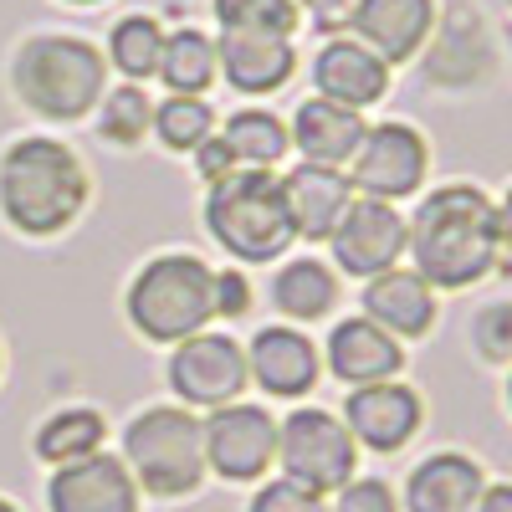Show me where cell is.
I'll return each instance as SVG.
<instances>
[{
    "label": "cell",
    "instance_id": "cell-1",
    "mask_svg": "<svg viewBox=\"0 0 512 512\" xmlns=\"http://www.w3.org/2000/svg\"><path fill=\"white\" fill-rule=\"evenodd\" d=\"M410 241L405 251L415 256V272L431 287H472L502 262L497 241V205L477 185H441L431 190L415 216L405 221Z\"/></svg>",
    "mask_w": 512,
    "mask_h": 512
},
{
    "label": "cell",
    "instance_id": "cell-2",
    "mask_svg": "<svg viewBox=\"0 0 512 512\" xmlns=\"http://www.w3.org/2000/svg\"><path fill=\"white\" fill-rule=\"evenodd\" d=\"M93 200V175L62 139L26 134L0 149V221L26 241H52L77 226Z\"/></svg>",
    "mask_w": 512,
    "mask_h": 512
},
{
    "label": "cell",
    "instance_id": "cell-3",
    "mask_svg": "<svg viewBox=\"0 0 512 512\" xmlns=\"http://www.w3.org/2000/svg\"><path fill=\"white\" fill-rule=\"evenodd\" d=\"M11 93L41 123H77L108 93V57L88 36L36 31L11 57Z\"/></svg>",
    "mask_w": 512,
    "mask_h": 512
},
{
    "label": "cell",
    "instance_id": "cell-4",
    "mask_svg": "<svg viewBox=\"0 0 512 512\" xmlns=\"http://www.w3.org/2000/svg\"><path fill=\"white\" fill-rule=\"evenodd\" d=\"M200 221L231 262L246 267H267L297 241L287 221V200H282V175L272 169H236L231 180L210 185Z\"/></svg>",
    "mask_w": 512,
    "mask_h": 512
},
{
    "label": "cell",
    "instance_id": "cell-5",
    "mask_svg": "<svg viewBox=\"0 0 512 512\" xmlns=\"http://www.w3.org/2000/svg\"><path fill=\"white\" fill-rule=\"evenodd\" d=\"M210 272L195 251H159L134 272L123 292V313L144 344L175 349L190 333L210 328Z\"/></svg>",
    "mask_w": 512,
    "mask_h": 512
},
{
    "label": "cell",
    "instance_id": "cell-6",
    "mask_svg": "<svg viewBox=\"0 0 512 512\" xmlns=\"http://www.w3.org/2000/svg\"><path fill=\"white\" fill-rule=\"evenodd\" d=\"M123 466L144 497L185 502L205 487V425L185 405H149L123 425Z\"/></svg>",
    "mask_w": 512,
    "mask_h": 512
},
{
    "label": "cell",
    "instance_id": "cell-7",
    "mask_svg": "<svg viewBox=\"0 0 512 512\" xmlns=\"http://www.w3.org/2000/svg\"><path fill=\"white\" fill-rule=\"evenodd\" d=\"M277 466H282L287 482L308 487L318 497H333L338 487L354 482L359 446L349 436V425L338 420L333 410L303 405V410H292L287 420H277Z\"/></svg>",
    "mask_w": 512,
    "mask_h": 512
},
{
    "label": "cell",
    "instance_id": "cell-8",
    "mask_svg": "<svg viewBox=\"0 0 512 512\" xmlns=\"http://www.w3.org/2000/svg\"><path fill=\"white\" fill-rule=\"evenodd\" d=\"M164 384L175 390V400L185 410H221L231 400L246 395V349L236 344L231 333H190L185 344L169 349V364H164Z\"/></svg>",
    "mask_w": 512,
    "mask_h": 512
},
{
    "label": "cell",
    "instance_id": "cell-9",
    "mask_svg": "<svg viewBox=\"0 0 512 512\" xmlns=\"http://www.w3.org/2000/svg\"><path fill=\"white\" fill-rule=\"evenodd\" d=\"M205 472L221 482L251 487L277 466V420L267 405L231 400L221 410H205Z\"/></svg>",
    "mask_w": 512,
    "mask_h": 512
},
{
    "label": "cell",
    "instance_id": "cell-10",
    "mask_svg": "<svg viewBox=\"0 0 512 512\" xmlns=\"http://www.w3.org/2000/svg\"><path fill=\"white\" fill-rule=\"evenodd\" d=\"M349 185L369 200H405L425 185V169H431V149H425V134L410 123H374L359 154L349 159Z\"/></svg>",
    "mask_w": 512,
    "mask_h": 512
},
{
    "label": "cell",
    "instance_id": "cell-11",
    "mask_svg": "<svg viewBox=\"0 0 512 512\" xmlns=\"http://www.w3.org/2000/svg\"><path fill=\"white\" fill-rule=\"evenodd\" d=\"M405 216L390 205V200H369L359 195L349 210H344V221L333 226L328 246H333V262L344 277H379V272H390L400 256H405Z\"/></svg>",
    "mask_w": 512,
    "mask_h": 512
},
{
    "label": "cell",
    "instance_id": "cell-12",
    "mask_svg": "<svg viewBox=\"0 0 512 512\" xmlns=\"http://www.w3.org/2000/svg\"><path fill=\"white\" fill-rule=\"evenodd\" d=\"M338 420L349 425L354 446L395 456V451H405L415 441L420 420H425V400H420V390H410V384H400V379H379V384H359V390H349L344 415Z\"/></svg>",
    "mask_w": 512,
    "mask_h": 512
},
{
    "label": "cell",
    "instance_id": "cell-13",
    "mask_svg": "<svg viewBox=\"0 0 512 512\" xmlns=\"http://www.w3.org/2000/svg\"><path fill=\"white\" fill-rule=\"evenodd\" d=\"M139 482L113 451L67 461L47 477V512H139Z\"/></svg>",
    "mask_w": 512,
    "mask_h": 512
},
{
    "label": "cell",
    "instance_id": "cell-14",
    "mask_svg": "<svg viewBox=\"0 0 512 512\" xmlns=\"http://www.w3.org/2000/svg\"><path fill=\"white\" fill-rule=\"evenodd\" d=\"M246 374L256 379V390L272 400H303L313 395V384L323 374V359L313 349V338L292 323L256 328L251 349H246Z\"/></svg>",
    "mask_w": 512,
    "mask_h": 512
},
{
    "label": "cell",
    "instance_id": "cell-15",
    "mask_svg": "<svg viewBox=\"0 0 512 512\" xmlns=\"http://www.w3.org/2000/svg\"><path fill=\"white\" fill-rule=\"evenodd\" d=\"M216 62H221V77L241 98H267L292 82L297 47H292V36H272V31H221Z\"/></svg>",
    "mask_w": 512,
    "mask_h": 512
},
{
    "label": "cell",
    "instance_id": "cell-16",
    "mask_svg": "<svg viewBox=\"0 0 512 512\" xmlns=\"http://www.w3.org/2000/svg\"><path fill=\"white\" fill-rule=\"evenodd\" d=\"M349 31L379 62H410L436 31V0H354Z\"/></svg>",
    "mask_w": 512,
    "mask_h": 512
},
{
    "label": "cell",
    "instance_id": "cell-17",
    "mask_svg": "<svg viewBox=\"0 0 512 512\" xmlns=\"http://www.w3.org/2000/svg\"><path fill=\"white\" fill-rule=\"evenodd\" d=\"M282 200H287V221H292L297 241H328L333 226L344 221V210L354 205V185L344 169L303 159L282 175Z\"/></svg>",
    "mask_w": 512,
    "mask_h": 512
},
{
    "label": "cell",
    "instance_id": "cell-18",
    "mask_svg": "<svg viewBox=\"0 0 512 512\" xmlns=\"http://www.w3.org/2000/svg\"><path fill=\"white\" fill-rule=\"evenodd\" d=\"M313 88L328 103L374 108L384 93H390V62H379L354 36H333V41H323L318 57H313Z\"/></svg>",
    "mask_w": 512,
    "mask_h": 512
},
{
    "label": "cell",
    "instance_id": "cell-19",
    "mask_svg": "<svg viewBox=\"0 0 512 512\" xmlns=\"http://www.w3.org/2000/svg\"><path fill=\"white\" fill-rule=\"evenodd\" d=\"M328 374L344 379L349 390H359V384H379V379H395L405 369V349L395 333H384L374 318H344L333 323L328 333Z\"/></svg>",
    "mask_w": 512,
    "mask_h": 512
},
{
    "label": "cell",
    "instance_id": "cell-20",
    "mask_svg": "<svg viewBox=\"0 0 512 512\" xmlns=\"http://www.w3.org/2000/svg\"><path fill=\"white\" fill-rule=\"evenodd\" d=\"M482 492V461H472L466 451H436L415 461V472L405 477V512H472Z\"/></svg>",
    "mask_w": 512,
    "mask_h": 512
},
{
    "label": "cell",
    "instance_id": "cell-21",
    "mask_svg": "<svg viewBox=\"0 0 512 512\" xmlns=\"http://www.w3.org/2000/svg\"><path fill=\"white\" fill-rule=\"evenodd\" d=\"M287 134H292L297 154H303L308 164L344 169V164L359 154V144H364V134H369V123H364V113H359V108L328 103V98H318V93H313V98L297 103Z\"/></svg>",
    "mask_w": 512,
    "mask_h": 512
},
{
    "label": "cell",
    "instance_id": "cell-22",
    "mask_svg": "<svg viewBox=\"0 0 512 512\" xmlns=\"http://www.w3.org/2000/svg\"><path fill=\"white\" fill-rule=\"evenodd\" d=\"M364 318H374L395 338H425L436 328V287L415 267H390L364 282Z\"/></svg>",
    "mask_w": 512,
    "mask_h": 512
},
{
    "label": "cell",
    "instance_id": "cell-23",
    "mask_svg": "<svg viewBox=\"0 0 512 512\" xmlns=\"http://www.w3.org/2000/svg\"><path fill=\"white\" fill-rule=\"evenodd\" d=\"M103 441H108V420L93 405H67V410L47 415L31 431V456L57 472V466H67V461H82V456L103 451Z\"/></svg>",
    "mask_w": 512,
    "mask_h": 512
},
{
    "label": "cell",
    "instance_id": "cell-24",
    "mask_svg": "<svg viewBox=\"0 0 512 512\" xmlns=\"http://www.w3.org/2000/svg\"><path fill=\"white\" fill-rule=\"evenodd\" d=\"M221 77L216 62V36H205L200 26H180V31H164V57H159V82L169 93H185V98H205Z\"/></svg>",
    "mask_w": 512,
    "mask_h": 512
},
{
    "label": "cell",
    "instance_id": "cell-25",
    "mask_svg": "<svg viewBox=\"0 0 512 512\" xmlns=\"http://www.w3.org/2000/svg\"><path fill=\"white\" fill-rule=\"evenodd\" d=\"M333 303H338V277L318 256H297L272 277V308L292 323H318L333 313Z\"/></svg>",
    "mask_w": 512,
    "mask_h": 512
},
{
    "label": "cell",
    "instance_id": "cell-26",
    "mask_svg": "<svg viewBox=\"0 0 512 512\" xmlns=\"http://www.w3.org/2000/svg\"><path fill=\"white\" fill-rule=\"evenodd\" d=\"M216 134L226 139V149L236 154L241 169H277L292 149L287 123L272 108H236V113H226V123Z\"/></svg>",
    "mask_w": 512,
    "mask_h": 512
},
{
    "label": "cell",
    "instance_id": "cell-27",
    "mask_svg": "<svg viewBox=\"0 0 512 512\" xmlns=\"http://www.w3.org/2000/svg\"><path fill=\"white\" fill-rule=\"evenodd\" d=\"M108 67L123 72V82H149L159 77V57H164V26L144 11L118 16L108 26Z\"/></svg>",
    "mask_w": 512,
    "mask_h": 512
},
{
    "label": "cell",
    "instance_id": "cell-28",
    "mask_svg": "<svg viewBox=\"0 0 512 512\" xmlns=\"http://www.w3.org/2000/svg\"><path fill=\"white\" fill-rule=\"evenodd\" d=\"M216 108L205 98H185V93H169L164 103H154V139L169 154H195L210 134H216Z\"/></svg>",
    "mask_w": 512,
    "mask_h": 512
},
{
    "label": "cell",
    "instance_id": "cell-29",
    "mask_svg": "<svg viewBox=\"0 0 512 512\" xmlns=\"http://www.w3.org/2000/svg\"><path fill=\"white\" fill-rule=\"evenodd\" d=\"M98 134L118 149H139L154 134V98L144 93V82H123V88L103 93L98 103Z\"/></svg>",
    "mask_w": 512,
    "mask_h": 512
},
{
    "label": "cell",
    "instance_id": "cell-30",
    "mask_svg": "<svg viewBox=\"0 0 512 512\" xmlns=\"http://www.w3.org/2000/svg\"><path fill=\"white\" fill-rule=\"evenodd\" d=\"M221 31H272V36H292L303 21L297 0H210Z\"/></svg>",
    "mask_w": 512,
    "mask_h": 512
},
{
    "label": "cell",
    "instance_id": "cell-31",
    "mask_svg": "<svg viewBox=\"0 0 512 512\" xmlns=\"http://www.w3.org/2000/svg\"><path fill=\"white\" fill-rule=\"evenodd\" d=\"M472 344H477V354L492 359V364H507V359H512V303H492V308L477 313Z\"/></svg>",
    "mask_w": 512,
    "mask_h": 512
},
{
    "label": "cell",
    "instance_id": "cell-32",
    "mask_svg": "<svg viewBox=\"0 0 512 512\" xmlns=\"http://www.w3.org/2000/svg\"><path fill=\"white\" fill-rule=\"evenodd\" d=\"M251 303H256V292H251V277L241 267H226V272L210 277V313L216 318L236 323V318L251 313Z\"/></svg>",
    "mask_w": 512,
    "mask_h": 512
},
{
    "label": "cell",
    "instance_id": "cell-33",
    "mask_svg": "<svg viewBox=\"0 0 512 512\" xmlns=\"http://www.w3.org/2000/svg\"><path fill=\"white\" fill-rule=\"evenodd\" d=\"M246 512H328V502L318 492H308V487L277 477L267 487H256V497L246 502Z\"/></svg>",
    "mask_w": 512,
    "mask_h": 512
},
{
    "label": "cell",
    "instance_id": "cell-34",
    "mask_svg": "<svg viewBox=\"0 0 512 512\" xmlns=\"http://www.w3.org/2000/svg\"><path fill=\"white\" fill-rule=\"evenodd\" d=\"M333 512H400V502H395V487H390V482L354 477L349 487H338Z\"/></svg>",
    "mask_w": 512,
    "mask_h": 512
},
{
    "label": "cell",
    "instance_id": "cell-35",
    "mask_svg": "<svg viewBox=\"0 0 512 512\" xmlns=\"http://www.w3.org/2000/svg\"><path fill=\"white\" fill-rule=\"evenodd\" d=\"M190 159H195V175L205 180V190H210V185H221V180H231L236 169H241V164H236V154L226 149V139H221V134H210V139H205V144H200Z\"/></svg>",
    "mask_w": 512,
    "mask_h": 512
},
{
    "label": "cell",
    "instance_id": "cell-36",
    "mask_svg": "<svg viewBox=\"0 0 512 512\" xmlns=\"http://www.w3.org/2000/svg\"><path fill=\"white\" fill-rule=\"evenodd\" d=\"M472 512H512V482H487Z\"/></svg>",
    "mask_w": 512,
    "mask_h": 512
},
{
    "label": "cell",
    "instance_id": "cell-37",
    "mask_svg": "<svg viewBox=\"0 0 512 512\" xmlns=\"http://www.w3.org/2000/svg\"><path fill=\"white\" fill-rule=\"evenodd\" d=\"M497 241H502V256L512 262V190H507L502 205H497Z\"/></svg>",
    "mask_w": 512,
    "mask_h": 512
},
{
    "label": "cell",
    "instance_id": "cell-38",
    "mask_svg": "<svg viewBox=\"0 0 512 512\" xmlns=\"http://www.w3.org/2000/svg\"><path fill=\"white\" fill-rule=\"evenodd\" d=\"M67 6H103V0H67Z\"/></svg>",
    "mask_w": 512,
    "mask_h": 512
},
{
    "label": "cell",
    "instance_id": "cell-39",
    "mask_svg": "<svg viewBox=\"0 0 512 512\" xmlns=\"http://www.w3.org/2000/svg\"><path fill=\"white\" fill-rule=\"evenodd\" d=\"M0 512H21V507H16V502H6V497H0Z\"/></svg>",
    "mask_w": 512,
    "mask_h": 512
},
{
    "label": "cell",
    "instance_id": "cell-40",
    "mask_svg": "<svg viewBox=\"0 0 512 512\" xmlns=\"http://www.w3.org/2000/svg\"><path fill=\"white\" fill-rule=\"evenodd\" d=\"M507 410H512V374H507Z\"/></svg>",
    "mask_w": 512,
    "mask_h": 512
},
{
    "label": "cell",
    "instance_id": "cell-41",
    "mask_svg": "<svg viewBox=\"0 0 512 512\" xmlns=\"http://www.w3.org/2000/svg\"><path fill=\"white\" fill-rule=\"evenodd\" d=\"M297 6H323V0H297Z\"/></svg>",
    "mask_w": 512,
    "mask_h": 512
},
{
    "label": "cell",
    "instance_id": "cell-42",
    "mask_svg": "<svg viewBox=\"0 0 512 512\" xmlns=\"http://www.w3.org/2000/svg\"><path fill=\"white\" fill-rule=\"evenodd\" d=\"M0 374H6V354H0Z\"/></svg>",
    "mask_w": 512,
    "mask_h": 512
}]
</instances>
